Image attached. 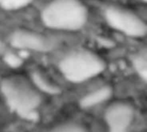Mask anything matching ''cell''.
Returning a JSON list of instances; mask_svg holds the SVG:
<instances>
[{
    "label": "cell",
    "instance_id": "6da1fadb",
    "mask_svg": "<svg viewBox=\"0 0 147 132\" xmlns=\"http://www.w3.org/2000/svg\"><path fill=\"white\" fill-rule=\"evenodd\" d=\"M89 9L82 0H50L41 11L42 23L54 31L78 32L89 21Z\"/></svg>",
    "mask_w": 147,
    "mask_h": 132
},
{
    "label": "cell",
    "instance_id": "7a4b0ae2",
    "mask_svg": "<svg viewBox=\"0 0 147 132\" xmlns=\"http://www.w3.org/2000/svg\"><path fill=\"white\" fill-rule=\"evenodd\" d=\"M34 85L21 76L6 77L0 80V90L9 107L20 117L35 121L41 97Z\"/></svg>",
    "mask_w": 147,
    "mask_h": 132
},
{
    "label": "cell",
    "instance_id": "3957f363",
    "mask_svg": "<svg viewBox=\"0 0 147 132\" xmlns=\"http://www.w3.org/2000/svg\"><path fill=\"white\" fill-rule=\"evenodd\" d=\"M58 66L59 72L68 81L81 83L103 73L106 62L90 49L76 48L65 54Z\"/></svg>",
    "mask_w": 147,
    "mask_h": 132
},
{
    "label": "cell",
    "instance_id": "277c9868",
    "mask_svg": "<svg viewBox=\"0 0 147 132\" xmlns=\"http://www.w3.org/2000/svg\"><path fill=\"white\" fill-rule=\"evenodd\" d=\"M102 15L106 23L112 29L127 37L140 40L146 35V20L130 9L111 4L105 7Z\"/></svg>",
    "mask_w": 147,
    "mask_h": 132
},
{
    "label": "cell",
    "instance_id": "5b68a950",
    "mask_svg": "<svg viewBox=\"0 0 147 132\" xmlns=\"http://www.w3.org/2000/svg\"><path fill=\"white\" fill-rule=\"evenodd\" d=\"M9 43L16 49L35 53H47L54 47V42L50 37L28 29L15 30L9 36Z\"/></svg>",
    "mask_w": 147,
    "mask_h": 132
},
{
    "label": "cell",
    "instance_id": "8992f818",
    "mask_svg": "<svg viewBox=\"0 0 147 132\" xmlns=\"http://www.w3.org/2000/svg\"><path fill=\"white\" fill-rule=\"evenodd\" d=\"M134 108L125 103H115L105 112V120L109 132H128L134 120Z\"/></svg>",
    "mask_w": 147,
    "mask_h": 132
},
{
    "label": "cell",
    "instance_id": "52a82bcc",
    "mask_svg": "<svg viewBox=\"0 0 147 132\" xmlns=\"http://www.w3.org/2000/svg\"><path fill=\"white\" fill-rule=\"evenodd\" d=\"M112 93L113 92L110 86H103L83 97L80 100V106L82 108H90L101 104L109 99L111 97Z\"/></svg>",
    "mask_w": 147,
    "mask_h": 132
},
{
    "label": "cell",
    "instance_id": "ba28073f",
    "mask_svg": "<svg viewBox=\"0 0 147 132\" xmlns=\"http://www.w3.org/2000/svg\"><path fill=\"white\" fill-rule=\"evenodd\" d=\"M133 66L139 75L146 81L147 79V59L146 53H139L134 54L133 58Z\"/></svg>",
    "mask_w": 147,
    "mask_h": 132
},
{
    "label": "cell",
    "instance_id": "9c48e42d",
    "mask_svg": "<svg viewBox=\"0 0 147 132\" xmlns=\"http://www.w3.org/2000/svg\"><path fill=\"white\" fill-rule=\"evenodd\" d=\"M32 79H33L34 85L36 87H38L40 90H41V91H43L45 93H50V94H56V93H58L59 92V89L58 87H56L53 85L48 83L45 79H43L41 77V75H40L37 73L33 74Z\"/></svg>",
    "mask_w": 147,
    "mask_h": 132
},
{
    "label": "cell",
    "instance_id": "30bf717a",
    "mask_svg": "<svg viewBox=\"0 0 147 132\" xmlns=\"http://www.w3.org/2000/svg\"><path fill=\"white\" fill-rule=\"evenodd\" d=\"M50 132H86L84 127L75 125V124H69L59 126Z\"/></svg>",
    "mask_w": 147,
    "mask_h": 132
}]
</instances>
